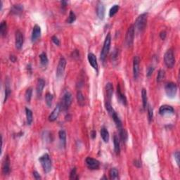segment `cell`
I'll return each mask as SVG.
<instances>
[{
	"instance_id": "1",
	"label": "cell",
	"mask_w": 180,
	"mask_h": 180,
	"mask_svg": "<svg viewBox=\"0 0 180 180\" xmlns=\"http://www.w3.org/2000/svg\"><path fill=\"white\" fill-rule=\"evenodd\" d=\"M148 13H143L139 15L134 23V30H137L138 32H142L145 29L147 23Z\"/></svg>"
},
{
	"instance_id": "2",
	"label": "cell",
	"mask_w": 180,
	"mask_h": 180,
	"mask_svg": "<svg viewBox=\"0 0 180 180\" xmlns=\"http://www.w3.org/2000/svg\"><path fill=\"white\" fill-rule=\"evenodd\" d=\"M39 161L41 163L44 172L45 173H49L52 168V163L50 156L48 153H45L39 158Z\"/></svg>"
},
{
	"instance_id": "3",
	"label": "cell",
	"mask_w": 180,
	"mask_h": 180,
	"mask_svg": "<svg viewBox=\"0 0 180 180\" xmlns=\"http://www.w3.org/2000/svg\"><path fill=\"white\" fill-rule=\"evenodd\" d=\"M110 43H111V35L110 33H108L106 37L105 41L104 42V46H103L102 50H101L100 58L102 61H104L106 58L107 55L108 54V51L110 48Z\"/></svg>"
},
{
	"instance_id": "4",
	"label": "cell",
	"mask_w": 180,
	"mask_h": 180,
	"mask_svg": "<svg viewBox=\"0 0 180 180\" xmlns=\"http://www.w3.org/2000/svg\"><path fill=\"white\" fill-rule=\"evenodd\" d=\"M164 62L165 66L168 68H172L175 64V58L173 51L168 49L164 55Z\"/></svg>"
},
{
	"instance_id": "5",
	"label": "cell",
	"mask_w": 180,
	"mask_h": 180,
	"mask_svg": "<svg viewBox=\"0 0 180 180\" xmlns=\"http://www.w3.org/2000/svg\"><path fill=\"white\" fill-rule=\"evenodd\" d=\"M165 91L167 96L169 98L172 99L176 96L177 92V86L175 83L172 82H169L165 86Z\"/></svg>"
},
{
	"instance_id": "6",
	"label": "cell",
	"mask_w": 180,
	"mask_h": 180,
	"mask_svg": "<svg viewBox=\"0 0 180 180\" xmlns=\"http://www.w3.org/2000/svg\"><path fill=\"white\" fill-rule=\"evenodd\" d=\"M72 97L71 93L69 92H66L63 94V98H62L61 104H60L61 110H66L68 109L72 104Z\"/></svg>"
},
{
	"instance_id": "7",
	"label": "cell",
	"mask_w": 180,
	"mask_h": 180,
	"mask_svg": "<svg viewBox=\"0 0 180 180\" xmlns=\"http://www.w3.org/2000/svg\"><path fill=\"white\" fill-rule=\"evenodd\" d=\"M134 25H131L128 28V31L126 33V37H125V43L128 47L132 46L134 42Z\"/></svg>"
},
{
	"instance_id": "8",
	"label": "cell",
	"mask_w": 180,
	"mask_h": 180,
	"mask_svg": "<svg viewBox=\"0 0 180 180\" xmlns=\"http://www.w3.org/2000/svg\"><path fill=\"white\" fill-rule=\"evenodd\" d=\"M85 163L87 167L91 170H99V167H100V163H99V160L91 158V157H87L86 158Z\"/></svg>"
},
{
	"instance_id": "9",
	"label": "cell",
	"mask_w": 180,
	"mask_h": 180,
	"mask_svg": "<svg viewBox=\"0 0 180 180\" xmlns=\"http://www.w3.org/2000/svg\"><path fill=\"white\" fill-rule=\"evenodd\" d=\"M66 58L61 57L60 58L59 61H58V66H57L56 69V77L58 78H60L63 77V74H64L65 70H66Z\"/></svg>"
},
{
	"instance_id": "10",
	"label": "cell",
	"mask_w": 180,
	"mask_h": 180,
	"mask_svg": "<svg viewBox=\"0 0 180 180\" xmlns=\"http://www.w3.org/2000/svg\"><path fill=\"white\" fill-rule=\"evenodd\" d=\"M23 42L24 38L23 33L20 30H17L16 32V35H15V45H16V49H21L23 45Z\"/></svg>"
},
{
	"instance_id": "11",
	"label": "cell",
	"mask_w": 180,
	"mask_h": 180,
	"mask_svg": "<svg viewBox=\"0 0 180 180\" xmlns=\"http://www.w3.org/2000/svg\"><path fill=\"white\" fill-rule=\"evenodd\" d=\"M139 62L140 59L139 56H135L133 58V75H134V80H137L139 76Z\"/></svg>"
},
{
	"instance_id": "12",
	"label": "cell",
	"mask_w": 180,
	"mask_h": 180,
	"mask_svg": "<svg viewBox=\"0 0 180 180\" xmlns=\"http://www.w3.org/2000/svg\"><path fill=\"white\" fill-rule=\"evenodd\" d=\"M10 172V158L9 155H7L4 158L2 164V173L4 175H8Z\"/></svg>"
},
{
	"instance_id": "13",
	"label": "cell",
	"mask_w": 180,
	"mask_h": 180,
	"mask_svg": "<svg viewBox=\"0 0 180 180\" xmlns=\"http://www.w3.org/2000/svg\"><path fill=\"white\" fill-rule=\"evenodd\" d=\"M61 110V108H60V104H57L56 106L54 108V109L53 110V111L51 112V113L49 115V120L50 122H54L58 118V116H59V113Z\"/></svg>"
},
{
	"instance_id": "14",
	"label": "cell",
	"mask_w": 180,
	"mask_h": 180,
	"mask_svg": "<svg viewBox=\"0 0 180 180\" xmlns=\"http://www.w3.org/2000/svg\"><path fill=\"white\" fill-rule=\"evenodd\" d=\"M96 13L99 19L103 20L105 16V7L101 1H99L96 6Z\"/></svg>"
},
{
	"instance_id": "15",
	"label": "cell",
	"mask_w": 180,
	"mask_h": 180,
	"mask_svg": "<svg viewBox=\"0 0 180 180\" xmlns=\"http://www.w3.org/2000/svg\"><path fill=\"white\" fill-rule=\"evenodd\" d=\"M117 97L118 99L119 102L121 103L122 105L127 106L128 104V100H127V98L125 96V95L124 94H122V92H121L120 86V84H118L117 87Z\"/></svg>"
},
{
	"instance_id": "16",
	"label": "cell",
	"mask_w": 180,
	"mask_h": 180,
	"mask_svg": "<svg viewBox=\"0 0 180 180\" xmlns=\"http://www.w3.org/2000/svg\"><path fill=\"white\" fill-rule=\"evenodd\" d=\"M87 58H88L89 63H90V64L92 66V68H93L94 69H95L96 71H98L99 66H98L97 58H96V56H95L93 53H89Z\"/></svg>"
},
{
	"instance_id": "17",
	"label": "cell",
	"mask_w": 180,
	"mask_h": 180,
	"mask_svg": "<svg viewBox=\"0 0 180 180\" xmlns=\"http://www.w3.org/2000/svg\"><path fill=\"white\" fill-rule=\"evenodd\" d=\"M41 35V28L38 25H35L33 29V33H32L31 40L32 42H35V41L38 40L39 37Z\"/></svg>"
},
{
	"instance_id": "18",
	"label": "cell",
	"mask_w": 180,
	"mask_h": 180,
	"mask_svg": "<svg viewBox=\"0 0 180 180\" xmlns=\"http://www.w3.org/2000/svg\"><path fill=\"white\" fill-rule=\"evenodd\" d=\"M175 112L173 107L169 105H163L160 106L159 109V113L161 116H164L166 114H172Z\"/></svg>"
},
{
	"instance_id": "19",
	"label": "cell",
	"mask_w": 180,
	"mask_h": 180,
	"mask_svg": "<svg viewBox=\"0 0 180 180\" xmlns=\"http://www.w3.org/2000/svg\"><path fill=\"white\" fill-rule=\"evenodd\" d=\"M45 86V81L42 78H39L37 80V87H36V92H37V94L38 96H40L42 95V92H43V89Z\"/></svg>"
},
{
	"instance_id": "20",
	"label": "cell",
	"mask_w": 180,
	"mask_h": 180,
	"mask_svg": "<svg viewBox=\"0 0 180 180\" xmlns=\"http://www.w3.org/2000/svg\"><path fill=\"white\" fill-rule=\"evenodd\" d=\"M106 92L107 101H110L113 94V86L112 83H107L106 85Z\"/></svg>"
},
{
	"instance_id": "21",
	"label": "cell",
	"mask_w": 180,
	"mask_h": 180,
	"mask_svg": "<svg viewBox=\"0 0 180 180\" xmlns=\"http://www.w3.org/2000/svg\"><path fill=\"white\" fill-rule=\"evenodd\" d=\"M23 11V6L20 4H14L12 6L11 9V12L15 15H20Z\"/></svg>"
},
{
	"instance_id": "22",
	"label": "cell",
	"mask_w": 180,
	"mask_h": 180,
	"mask_svg": "<svg viewBox=\"0 0 180 180\" xmlns=\"http://www.w3.org/2000/svg\"><path fill=\"white\" fill-rule=\"evenodd\" d=\"M113 143H114V151L117 155L120 154V139L116 134L113 137Z\"/></svg>"
},
{
	"instance_id": "23",
	"label": "cell",
	"mask_w": 180,
	"mask_h": 180,
	"mask_svg": "<svg viewBox=\"0 0 180 180\" xmlns=\"http://www.w3.org/2000/svg\"><path fill=\"white\" fill-rule=\"evenodd\" d=\"M112 117V118H113V120H114L115 123H116V127H117V128L118 130L121 129V128H122V121H121V120L120 119V118L118 117V116L117 115V113H116V112L115 111L114 113H113V114L110 116Z\"/></svg>"
},
{
	"instance_id": "24",
	"label": "cell",
	"mask_w": 180,
	"mask_h": 180,
	"mask_svg": "<svg viewBox=\"0 0 180 180\" xmlns=\"http://www.w3.org/2000/svg\"><path fill=\"white\" fill-rule=\"evenodd\" d=\"M101 137L104 142L107 143L109 141V132L106 128L103 127L101 129Z\"/></svg>"
},
{
	"instance_id": "25",
	"label": "cell",
	"mask_w": 180,
	"mask_h": 180,
	"mask_svg": "<svg viewBox=\"0 0 180 180\" xmlns=\"http://www.w3.org/2000/svg\"><path fill=\"white\" fill-rule=\"evenodd\" d=\"M58 137H59V139L62 146L65 148L66 146V133L65 130H60L59 132H58Z\"/></svg>"
},
{
	"instance_id": "26",
	"label": "cell",
	"mask_w": 180,
	"mask_h": 180,
	"mask_svg": "<svg viewBox=\"0 0 180 180\" xmlns=\"http://www.w3.org/2000/svg\"><path fill=\"white\" fill-rule=\"evenodd\" d=\"M25 114H26V122L27 125H30L33 122V112L28 108H25Z\"/></svg>"
},
{
	"instance_id": "27",
	"label": "cell",
	"mask_w": 180,
	"mask_h": 180,
	"mask_svg": "<svg viewBox=\"0 0 180 180\" xmlns=\"http://www.w3.org/2000/svg\"><path fill=\"white\" fill-rule=\"evenodd\" d=\"M141 98L142 102H143V108H146L148 105V96H147V92L146 89L143 88L141 91Z\"/></svg>"
},
{
	"instance_id": "28",
	"label": "cell",
	"mask_w": 180,
	"mask_h": 180,
	"mask_svg": "<svg viewBox=\"0 0 180 180\" xmlns=\"http://www.w3.org/2000/svg\"><path fill=\"white\" fill-rule=\"evenodd\" d=\"M119 172L117 168L113 167L109 171V177L110 179H118Z\"/></svg>"
},
{
	"instance_id": "29",
	"label": "cell",
	"mask_w": 180,
	"mask_h": 180,
	"mask_svg": "<svg viewBox=\"0 0 180 180\" xmlns=\"http://www.w3.org/2000/svg\"><path fill=\"white\" fill-rule=\"evenodd\" d=\"M119 135H120V139L122 140L124 143H125V142L128 141V132H127L126 130H125V129H123L122 128L119 130Z\"/></svg>"
},
{
	"instance_id": "30",
	"label": "cell",
	"mask_w": 180,
	"mask_h": 180,
	"mask_svg": "<svg viewBox=\"0 0 180 180\" xmlns=\"http://www.w3.org/2000/svg\"><path fill=\"white\" fill-rule=\"evenodd\" d=\"M7 22L5 21H1V24H0V33H1V35L2 37H4V36L7 35Z\"/></svg>"
},
{
	"instance_id": "31",
	"label": "cell",
	"mask_w": 180,
	"mask_h": 180,
	"mask_svg": "<svg viewBox=\"0 0 180 180\" xmlns=\"http://www.w3.org/2000/svg\"><path fill=\"white\" fill-rule=\"evenodd\" d=\"M77 100H78V103L80 106H83L84 105V102H85L84 101V96L81 91H78V92H77Z\"/></svg>"
},
{
	"instance_id": "32",
	"label": "cell",
	"mask_w": 180,
	"mask_h": 180,
	"mask_svg": "<svg viewBox=\"0 0 180 180\" xmlns=\"http://www.w3.org/2000/svg\"><path fill=\"white\" fill-rule=\"evenodd\" d=\"M11 94V88L9 84V80H7V81L5 83V96H4V102H6L8 99L9 96Z\"/></svg>"
},
{
	"instance_id": "33",
	"label": "cell",
	"mask_w": 180,
	"mask_h": 180,
	"mask_svg": "<svg viewBox=\"0 0 180 180\" xmlns=\"http://www.w3.org/2000/svg\"><path fill=\"white\" fill-rule=\"evenodd\" d=\"M53 99H54V96H53V95L49 93V92L46 94L45 99H46V104L48 107H51V105H52Z\"/></svg>"
},
{
	"instance_id": "34",
	"label": "cell",
	"mask_w": 180,
	"mask_h": 180,
	"mask_svg": "<svg viewBox=\"0 0 180 180\" xmlns=\"http://www.w3.org/2000/svg\"><path fill=\"white\" fill-rule=\"evenodd\" d=\"M40 58L41 64L43 65V66H45V65H46L48 63L49 60H48L47 56H46V53H45V52L42 53V54L40 55Z\"/></svg>"
},
{
	"instance_id": "35",
	"label": "cell",
	"mask_w": 180,
	"mask_h": 180,
	"mask_svg": "<svg viewBox=\"0 0 180 180\" xmlns=\"http://www.w3.org/2000/svg\"><path fill=\"white\" fill-rule=\"evenodd\" d=\"M165 78V70H160L158 71V75H157V82H161L164 80Z\"/></svg>"
},
{
	"instance_id": "36",
	"label": "cell",
	"mask_w": 180,
	"mask_h": 180,
	"mask_svg": "<svg viewBox=\"0 0 180 180\" xmlns=\"http://www.w3.org/2000/svg\"><path fill=\"white\" fill-rule=\"evenodd\" d=\"M105 107H106V109L107 111H108V114H109L110 116H111V115L115 112V110L113 109V108L112 107L111 104H110V101H106Z\"/></svg>"
},
{
	"instance_id": "37",
	"label": "cell",
	"mask_w": 180,
	"mask_h": 180,
	"mask_svg": "<svg viewBox=\"0 0 180 180\" xmlns=\"http://www.w3.org/2000/svg\"><path fill=\"white\" fill-rule=\"evenodd\" d=\"M119 9H120V7H119V5H118V4H115V5H113V7L110 8V9L109 11V16L110 17H112V16H114V15L116 14V13H117Z\"/></svg>"
},
{
	"instance_id": "38",
	"label": "cell",
	"mask_w": 180,
	"mask_h": 180,
	"mask_svg": "<svg viewBox=\"0 0 180 180\" xmlns=\"http://www.w3.org/2000/svg\"><path fill=\"white\" fill-rule=\"evenodd\" d=\"M32 95H33V89L30 87L26 90L25 94V98L27 102H30V100H31Z\"/></svg>"
},
{
	"instance_id": "39",
	"label": "cell",
	"mask_w": 180,
	"mask_h": 180,
	"mask_svg": "<svg viewBox=\"0 0 180 180\" xmlns=\"http://www.w3.org/2000/svg\"><path fill=\"white\" fill-rule=\"evenodd\" d=\"M75 20H76V15L75 14V13L72 11H70V13H69V16L67 19V23L71 24L75 22Z\"/></svg>"
},
{
	"instance_id": "40",
	"label": "cell",
	"mask_w": 180,
	"mask_h": 180,
	"mask_svg": "<svg viewBox=\"0 0 180 180\" xmlns=\"http://www.w3.org/2000/svg\"><path fill=\"white\" fill-rule=\"evenodd\" d=\"M147 111L149 120V122H151L153 120V108L150 104H148L147 105Z\"/></svg>"
},
{
	"instance_id": "41",
	"label": "cell",
	"mask_w": 180,
	"mask_h": 180,
	"mask_svg": "<svg viewBox=\"0 0 180 180\" xmlns=\"http://www.w3.org/2000/svg\"><path fill=\"white\" fill-rule=\"evenodd\" d=\"M70 179H78V177H77L76 167H74V168H72V170L70 171Z\"/></svg>"
},
{
	"instance_id": "42",
	"label": "cell",
	"mask_w": 180,
	"mask_h": 180,
	"mask_svg": "<svg viewBox=\"0 0 180 180\" xmlns=\"http://www.w3.org/2000/svg\"><path fill=\"white\" fill-rule=\"evenodd\" d=\"M118 49H115V50L113 51V52L111 54V58L113 59V60H116L118 58Z\"/></svg>"
},
{
	"instance_id": "43",
	"label": "cell",
	"mask_w": 180,
	"mask_h": 180,
	"mask_svg": "<svg viewBox=\"0 0 180 180\" xmlns=\"http://www.w3.org/2000/svg\"><path fill=\"white\" fill-rule=\"evenodd\" d=\"M175 160H176V163L177 164L178 166H179V151H176V152L175 153Z\"/></svg>"
},
{
	"instance_id": "44",
	"label": "cell",
	"mask_w": 180,
	"mask_h": 180,
	"mask_svg": "<svg viewBox=\"0 0 180 180\" xmlns=\"http://www.w3.org/2000/svg\"><path fill=\"white\" fill-rule=\"evenodd\" d=\"M51 40H52V42H54L56 45H57V46H59L60 45V41L56 36H53V37H51Z\"/></svg>"
},
{
	"instance_id": "45",
	"label": "cell",
	"mask_w": 180,
	"mask_h": 180,
	"mask_svg": "<svg viewBox=\"0 0 180 180\" xmlns=\"http://www.w3.org/2000/svg\"><path fill=\"white\" fill-rule=\"evenodd\" d=\"M154 71V68L153 67V66H150V67L148 68L147 70V73H146V75H147L148 77H150L151 75H152V73Z\"/></svg>"
},
{
	"instance_id": "46",
	"label": "cell",
	"mask_w": 180,
	"mask_h": 180,
	"mask_svg": "<svg viewBox=\"0 0 180 180\" xmlns=\"http://www.w3.org/2000/svg\"><path fill=\"white\" fill-rule=\"evenodd\" d=\"M166 35H167V33L165 30H163V31L160 32V37L162 39V40H165L166 37Z\"/></svg>"
},
{
	"instance_id": "47",
	"label": "cell",
	"mask_w": 180,
	"mask_h": 180,
	"mask_svg": "<svg viewBox=\"0 0 180 180\" xmlns=\"http://www.w3.org/2000/svg\"><path fill=\"white\" fill-rule=\"evenodd\" d=\"M134 165L137 167H141V162L139 160H135L134 161Z\"/></svg>"
},
{
	"instance_id": "48",
	"label": "cell",
	"mask_w": 180,
	"mask_h": 180,
	"mask_svg": "<svg viewBox=\"0 0 180 180\" xmlns=\"http://www.w3.org/2000/svg\"><path fill=\"white\" fill-rule=\"evenodd\" d=\"M33 176H34L35 179H41V176L40 175V174L37 172V171H34L33 172Z\"/></svg>"
},
{
	"instance_id": "49",
	"label": "cell",
	"mask_w": 180,
	"mask_h": 180,
	"mask_svg": "<svg viewBox=\"0 0 180 180\" xmlns=\"http://www.w3.org/2000/svg\"><path fill=\"white\" fill-rule=\"evenodd\" d=\"M72 54H73V55H72V57H73V58H75V57L78 58V56H80V54H79V52H78V50L74 51L73 52H72Z\"/></svg>"
},
{
	"instance_id": "50",
	"label": "cell",
	"mask_w": 180,
	"mask_h": 180,
	"mask_svg": "<svg viewBox=\"0 0 180 180\" xmlns=\"http://www.w3.org/2000/svg\"><path fill=\"white\" fill-rule=\"evenodd\" d=\"M96 132H95L94 130H92V131L91 132V137H92V139H94L95 137H96Z\"/></svg>"
},
{
	"instance_id": "51",
	"label": "cell",
	"mask_w": 180,
	"mask_h": 180,
	"mask_svg": "<svg viewBox=\"0 0 180 180\" xmlns=\"http://www.w3.org/2000/svg\"><path fill=\"white\" fill-rule=\"evenodd\" d=\"M10 59L12 62H15L16 60V56H15L11 55V56H10Z\"/></svg>"
}]
</instances>
